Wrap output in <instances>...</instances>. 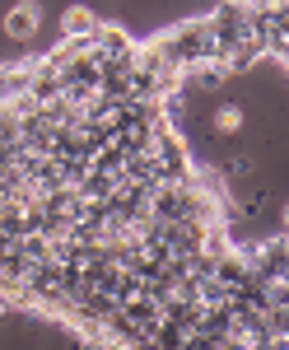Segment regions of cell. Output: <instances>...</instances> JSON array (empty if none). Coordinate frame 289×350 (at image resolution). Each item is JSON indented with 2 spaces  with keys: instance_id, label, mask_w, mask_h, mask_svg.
Listing matches in <instances>:
<instances>
[{
  "instance_id": "6",
  "label": "cell",
  "mask_w": 289,
  "mask_h": 350,
  "mask_svg": "<svg viewBox=\"0 0 289 350\" xmlns=\"http://www.w3.org/2000/svg\"><path fill=\"white\" fill-rule=\"evenodd\" d=\"M5 308H10V304H5V299H0V313H5Z\"/></svg>"
},
{
  "instance_id": "4",
  "label": "cell",
  "mask_w": 289,
  "mask_h": 350,
  "mask_svg": "<svg viewBox=\"0 0 289 350\" xmlns=\"http://www.w3.org/2000/svg\"><path fill=\"white\" fill-rule=\"evenodd\" d=\"M252 173V154H238V159H229V178H247Z\"/></svg>"
},
{
  "instance_id": "3",
  "label": "cell",
  "mask_w": 289,
  "mask_h": 350,
  "mask_svg": "<svg viewBox=\"0 0 289 350\" xmlns=\"http://www.w3.org/2000/svg\"><path fill=\"white\" fill-rule=\"evenodd\" d=\"M243 122H247V112L238 108V103H219V108L210 112V126L219 135H238V131H243Z\"/></svg>"
},
{
  "instance_id": "2",
  "label": "cell",
  "mask_w": 289,
  "mask_h": 350,
  "mask_svg": "<svg viewBox=\"0 0 289 350\" xmlns=\"http://www.w3.org/2000/svg\"><path fill=\"white\" fill-rule=\"evenodd\" d=\"M61 33H66V38H94V33H98L94 10H89V5H70V10L61 14Z\"/></svg>"
},
{
  "instance_id": "5",
  "label": "cell",
  "mask_w": 289,
  "mask_h": 350,
  "mask_svg": "<svg viewBox=\"0 0 289 350\" xmlns=\"http://www.w3.org/2000/svg\"><path fill=\"white\" fill-rule=\"evenodd\" d=\"M280 224H285V229H289V201H285V211H280Z\"/></svg>"
},
{
  "instance_id": "1",
  "label": "cell",
  "mask_w": 289,
  "mask_h": 350,
  "mask_svg": "<svg viewBox=\"0 0 289 350\" xmlns=\"http://www.w3.org/2000/svg\"><path fill=\"white\" fill-rule=\"evenodd\" d=\"M38 28H42V5H38V0H14V5L5 10V19H0V33H5L10 42H33Z\"/></svg>"
}]
</instances>
